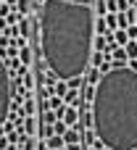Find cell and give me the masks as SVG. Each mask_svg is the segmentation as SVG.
Segmentation results:
<instances>
[{
	"label": "cell",
	"instance_id": "6da1fadb",
	"mask_svg": "<svg viewBox=\"0 0 137 150\" xmlns=\"http://www.w3.org/2000/svg\"><path fill=\"white\" fill-rule=\"evenodd\" d=\"M92 0H42L40 50L53 76H58L61 82L84 76L92 55Z\"/></svg>",
	"mask_w": 137,
	"mask_h": 150
},
{
	"label": "cell",
	"instance_id": "7a4b0ae2",
	"mask_svg": "<svg viewBox=\"0 0 137 150\" xmlns=\"http://www.w3.org/2000/svg\"><path fill=\"white\" fill-rule=\"evenodd\" d=\"M92 132L108 150H137V71L111 66L92 95Z\"/></svg>",
	"mask_w": 137,
	"mask_h": 150
},
{
	"label": "cell",
	"instance_id": "3957f363",
	"mask_svg": "<svg viewBox=\"0 0 137 150\" xmlns=\"http://www.w3.org/2000/svg\"><path fill=\"white\" fill-rule=\"evenodd\" d=\"M13 87H11V71L0 55V127L8 121V113H11V100H13Z\"/></svg>",
	"mask_w": 137,
	"mask_h": 150
},
{
	"label": "cell",
	"instance_id": "277c9868",
	"mask_svg": "<svg viewBox=\"0 0 137 150\" xmlns=\"http://www.w3.org/2000/svg\"><path fill=\"white\" fill-rule=\"evenodd\" d=\"M63 148H71V145H82V134H79V129L74 127V129H66L63 132Z\"/></svg>",
	"mask_w": 137,
	"mask_h": 150
},
{
	"label": "cell",
	"instance_id": "5b68a950",
	"mask_svg": "<svg viewBox=\"0 0 137 150\" xmlns=\"http://www.w3.org/2000/svg\"><path fill=\"white\" fill-rule=\"evenodd\" d=\"M61 121L66 124V129H74V127H77V121H79V111H77V108H66Z\"/></svg>",
	"mask_w": 137,
	"mask_h": 150
},
{
	"label": "cell",
	"instance_id": "8992f818",
	"mask_svg": "<svg viewBox=\"0 0 137 150\" xmlns=\"http://www.w3.org/2000/svg\"><path fill=\"white\" fill-rule=\"evenodd\" d=\"M63 105H66V108H79V105H82L79 92H77V90H69V92L63 95Z\"/></svg>",
	"mask_w": 137,
	"mask_h": 150
},
{
	"label": "cell",
	"instance_id": "52a82bcc",
	"mask_svg": "<svg viewBox=\"0 0 137 150\" xmlns=\"http://www.w3.org/2000/svg\"><path fill=\"white\" fill-rule=\"evenodd\" d=\"M106 58H108V53H92L90 55V69H100L106 63Z\"/></svg>",
	"mask_w": 137,
	"mask_h": 150
},
{
	"label": "cell",
	"instance_id": "ba28073f",
	"mask_svg": "<svg viewBox=\"0 0 137 150\" xmlns=\"http://www.w3.org/2000/svg\"><path fill=\"white\" fill-rule=\"evenodd\" d=\"M18 63H21V66H24V69H26V66H29V63H32V50H29V47H26V45H24V47H21V50H18Z\"/></svg>",
	"mask_w": 137,
	"mask_h": 150
},
{
	"label": "cell",
	"instance_id": "9c48e42d",
	"mask_svg": "<svg viewBox=\"0 0 137 150\" xmlns=\"http://www.w3.org/2000/svg\"><path fill=\"white\" fill-rule=\"evenodd\" d=\"M84 74H87V76H84V82H87L90 87H95V84H98V79H100V71H98V69H90V66H87V71H84Z\"/></svg>",
	"mask_w": 137,
	"mask_h": 150
},
{
	"label": "cell",
	"instance_id": "30bf717a",
	"mask_svg": "<svg viewBox=\"0 0 137 150\" xmlns=\"http://www.w3.org/2000/svg\"><path fill=\"white\" fill-rule=\"evenodd\" d=\"M45 145H48V150H61V148H63V140L53 134V137H48V140H45Z\"/></svg>",
	"mask_w": 137,
	"mask_h": 150
},
{
	"label": "cell",
	"instance_id": "8fae6325",
	"mask_svg": "<svg viewBox=\"0 0 137 150\" xmlns=\"http://www.w3.org/2000/svg\"><path fill=\"white\" fill-rule=\"evenodd\" d=\"M106 34H108L106 21H103V18H95V37H106Z\"/></svg>",
	"mask_w": 137,
	"mask_h": 150
},
{
	"label": "cell",
	"instance_id": "7c38bea8",
	"mask_svg": "<svg viewBox=\"0 0 137 150\" xmlns=\"http://www.w3.org/2000/svg\"><path fill=\"white\" fill-rule=\"evenodd\" d=\"M103 21H106V26H108V29H114V32L119 29V21H116V13H106V16H103Z\"/></svg>",
	"mask_w": 137,
	"mask_h": 150
},
{
	"label": "cell",
	"instance_id": "4fadbf2b",
	"mask_svg": "<svg viewBox=\"0 0 137 150\" xmlns=\"http://www.w3.org/2000/svg\"><path fill=\"white\" fill-rule=\"evenodd\" d=\"M82 82H84V76H74V79H69V82H66V87H69V90H77V92H79Z\"/></svg>",
	"mask_w": 137,
	"mask_h": 150
},
{
	"label": "cell",
	"instance_id": "5bb4252c",
	"mask_svg": "<svg viewBox=\"0 0 137 150\" xmlns=\"http://www.w3.org/2000/svg\"><path fill=\"white\" fill-rule=\"evenodd\" d=\"M92 95H95V87H90V84H87V87L79 92V98H84L87 103H92Z\"/></svg>",
	"mask_w": 137,
	"mask_h": 150
},
{
	"label": "cell",
	"instance_id": "9a60e30c",
	"mask_svg": "<svg viewBox=\"0 0 137 150\" xmlns=\"http://www.w3.org/2000/svg\"><path fill=\"white\" fill-rule=\"evenodd\" d=\"M34 113V100H32V95H29V100L24 103V111H21V116H32Z\"/></svg>",
	"mask_w": 137,
	"mask_h": 150
},
{
	"label": "cell",
	"instance_id": "2e32d148",
	"mask_svg": "<svg viewBox=\"0 0 137 150\" xmlns=\"http://www.w3.org/2000/svg\"><path fill=\"white\" fill-rule=\"evenodd\" d=\"M63 132H66V124L63 121H53V134L55 137H63Z\"/></svg>",
	"mask_w": 137,
	"mask_h": 150
},
{
	"label": "cell",
	"instance_id": "e0dca14e",
	"mask_svg": "<svg viewBox=\"0 0 137 150\" xmlns=\"http://www.w3.org/2000/svg\"><path fill=\"white\" fill-rule=\"evenodd\" d=\"M79 119H82V124H84L87 129H92V113H90V111H84V113H79Z\"/></svg>",
	"mask_w": 137,
	"mask_h": 150
},
{
	"label": "cell",
	"instance_id": "ac0fdd59",
	"mask_svg": "<svg viewBox=\"0 0 137 150\" xmlns=\"http://www.w3.org/2000/svg\"><path fill=\"white\" fill-rule=\"evenodd\" d=\"M95 140H98V137H95V132H92V129H87V132H84V140H82V142L92 148V145H95Z\"/></svg>",
	"mask_w": 137,
	"mask_h": 150
},
{
	"label": "cell",
	"instance_id": "d6986e66",
	"mask_svg": "<svg viewBox=\"0 0 137 150\" xmlns=\"http://www.w3.org/2000/svg\"><path fill=\"white\" fill-rule=\"evenodd\" d=\"M66 92H69V87H66V82H58V84H55V98H63Z\"/></svg>",
	"mask_w": 137,
	"mask_h": 150
},
{
	"label": "cell",
	"instance_id": "ffe728a7",
	"mask_svg": "<svg viewBox=\"0 0 137 150\" xmlns=\"http://www.w3.org/2000/svg\"><path fill=\"white\" fill-rule=\"evenodd\" d=\"M40 134H42V140H48V137H53V124H42V129H40Z\"/></svg>",
	"mask_w": 137,
	"mask_h": 150
},
{
	"label": "cell",
	"instance_id": "44dd1931",
	"mask_svg": "<svg viewBox=\"0 0 137 150\" xmlns=\"http://www.w3.org/2000/svg\"><path fill=\"white\" fill-rule=\"evenodd\" d=\"M11 148V142H8V137H3V134H0V150H8Z\"/></svg>",
	"mask_w": 137,
	"mask_h": 150
},
{
	"label": "cell",
	"instance_id": "7402d4cb",
	"mask_svg": "<svg viewBox=\"0 0 137 150\" xmlns=\"http://www.w3.org/2000/svg\"><path fill=\"white\" fill-rule=\"evenodd\" d=\"M11 13V8H8V3H0V16H8Z\"/></svg>",
	"mask_w": 137,
	"mask_h": 150
},
{
	"label": "cell",
	"instance_id": "603a6c76",
	"mask_svg": "<svg viewBox=\"0 0 137 150\" xmlns=\"http://www.w3.org/2000/svg\"><path fill=\"white\" fill-rule=\"evenodd\" d=\"M53 82H55V76H53L50 71H48V76H45V84H48V87H53Z\"/></svg>",
	"mask_w": 137,
	"mask_h": 150
},
{
	"label": "cell",
	"instance_id": "cb8c5ba5",
	"mask_svg": "<svg viewBox=\"0 0 137 150\" xmlns=\"http://www.w3.org/2000/svg\"><path fill=\"white\" fill-rule=\"evenodd\" d=\"M132 42H135V45H137V34H135V40H132Z\"/></svg>",
	"mask_w": 137,
	"mask_h": 150
},
{
	"label": "cell",
	"instance_id": "d4e9b609",
	"mask_svg": "<svg viewBox=\"0 0 137 150\" xmlns=\"http://www.w3.org/2000/svg\"><path fill=\"white\" fill-rule=\"evenodd\" d=\"M61 150H66V148H61Z\"/></svg>",
	"mask_w": 137,
	"mask_h": 150
}]
</instances>
